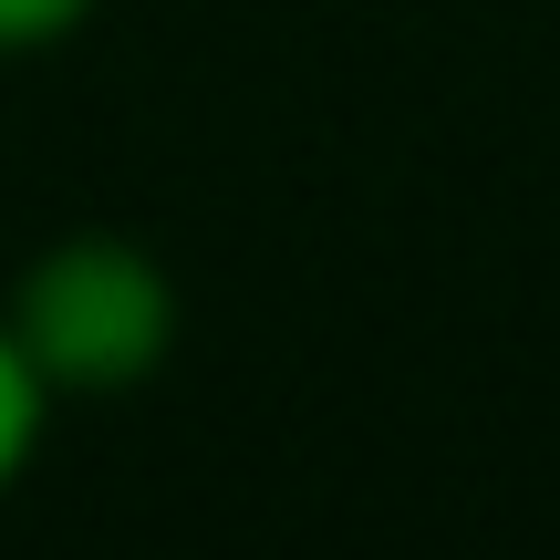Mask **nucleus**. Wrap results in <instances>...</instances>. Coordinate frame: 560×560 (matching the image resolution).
<instances>
[{
    "label": "nucleus",
    "mask_w": 560,
    "mask_h": 560,
    "mask_svg": "<svg viewBox=\"0 0 560 560\" xmlns=\"http://www.w3.org/2000/svg\"><path fill=\"white\" fill-rule=\"evenodd\" d=\"M21 363L42 395H136L166 353H177V280L156 249L115 240V229H73V240L32 249L21 280L0 291Z\"/></svg>",
    "instance_id": "f257e3e1"
},
{
    "label": "nucleus",
    "mask_w": 560,
    "mask_h": 560,
    "mask_svg": "<svg viewBox=\"0 0 560 560\" xmlns=\"http://www.w3.org/2000/svg\"><path fill=\"white\" fill-rule=\"evenodd\" d=\"M42 425H52V395H42V374L21 363L11 322H0V499L21 488V467H32V446H42Z\"/></svg>",
    "instance_id": "f03ea898"
},
{
    "label": "nucleus",
    "mask_w": 560,
    "mask_h": 560,
    "mask_svg": "<svg viewBox=\"0 0 560 560\" xmlns=\"http://www.w3.org/2000/svg\"><path fill=\"white\" fill-rule=\"evenodd\" d=\"M94 0H0V52H42V42L83 32Z\"/></svg>",
    "instance_id": "7ed1b4c3"
}]
</instances>
